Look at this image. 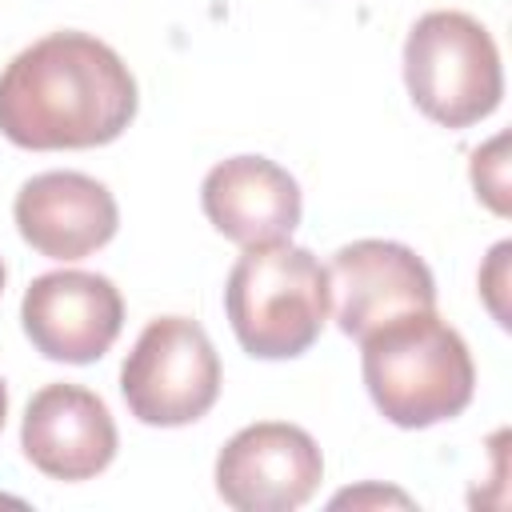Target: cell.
<instances>
[{
    "instance_id": "1",
    "label": "cell",
    "mask_w": 512,
    "mask_h": 512,
    "mask_svg": "<svg viewBox=\"0 0 512 512\" xmlns=\"http://www.w3.org/2000/svg\"><path fill=\"white\" fill-rule=\"evenodd\" d=\"M136 76L88 32H48L0 72V132L16 148H100L136 116Z\"/></svg>"
},
{
    "instance_id": "2",
    "label": "cell",
    "mask_w": 512,
    "mask_h": 512,
    "mask_svg": "<svg viewBox=\"0 0 512 512\" xmlns=\"http://www.w3.org/2000/svg\"><path fill=\"white\" fill-rule=\"evenodd\" d=\"M360 372L372 404L396 428H432L460 416L476 392L464 336L436 308L404 312L360 340Z\"/></svg>"
},
{
    "instance_id": "3",
    "label": "cell",
    "mask_w": 512,
    "mask_h": 512,
    "mask_svg": "<svg viewBox=\"0 0 512 512\" xmlns=\"http://www.w3.org/2000/svg\"><path fill=\"white\" fill-rule=\"evenodd\" d=\"M224 312L240 348L256 360L304 356L332 312L328 268L300 244L244 248L224 284Z\"/></svg>"
},
{
    "instance_id": "4",
    "label": "cell",
    "mask_w": 512,
    "mask_h": 512,
    "mask_svg": "<svg viewBox=\"0 0 512 512\" xmlns=\"http://www.w3.org/2000/svg\"><path fill=\"white\" fill-rule=\"evenodd\" d=\"M412 104L440 128H472L500 108L504 68L492 32L456 8L424 12L404 40Z\"/></svg>"
},
{
    "instance_id": "5",
    "label": "cell",
    "mask_w": 512,
    "mask_h": 512,
    "mask_svg": "<svg viewBox=\"0 0 512 512\" xmlns=\"http://www.w3.org/2000/svg\"><path fill=\"white\" fill-rule=\"evenodd\" d=\"M128 412L152 428H180L220 396V356L208 332L188 316H156L136 336L120 368Z\"/></svg>"
},
{
    "instance_id": "6",
    "label": "cell",
    "mask_w": 512,
    "mask_h": 512,
    "mask_svg": "<svg viewBox=\"0 0 512 512\" xmlns=\"http://www.w3.org/2000/svg\"><path fill=\"white\" fill-rule=\"evenodd\" d=\"M324 480L320 444L284 420L240 428L216 456V492L236 512H292Z\"/></svg>"
},
{
    "instance_id": "7",
    "label": "cell",
    "mask_w": 512,
    "mask_h": 512,
    "mask_svg": "<svg viewBox=\"0 0 512 512\" xmlns=\"http://www.w3.org/2000/svg\"><path fill=\"white\" fill-rule=\"evenodd\" d=\"M20 324L44 360L92 364L116 344L124 328V300L108 276L60 268L28 284Z\"/></svg>"
},
{
    "instance_id": "8",
    "label": "cell",
    "mask_w": 512,
    "mask_h": 512,
    "mask_svg": "<svg viewBox=\"0 0 512 512\" xmlns=\"http://www.w3.org/2000/svg\"><path fill=\"white\" fill-rule=\"evenodd\" d=\"M336 324L344 336L364 340L380 324L436 308V280L428 264L396 240H352L328 268Z\"/></svg>"
},
{
    "instance_id": "9",
    "label": "cell",
    "mask_w": 512,
    "mask_h": 512,
    "mask_svg": "<svg viewBox=\"0 0 512 512\" xmlns=\"http://www.w3.org/2000/svg\"><path fill=\"white\" fill-rule=\"evenodd\" d=\"M116 420L108 404L80 384H44L20 424V448L52 480L80 484L100 476L116 456Z\"/></svg>"
},
{
    "instance_id": "10",
    "label": "cell",
    "mask_w": 512,
    "mask_h": 512,
    "mask_svg": "<svg viewBox=\"0 0 512 512\" xmlns=\"http://www.w3.org/2000/svg\"><path fill=\"white\" fill-rule=\"evenodd\" d=\"M24 244L48 260H84L120 228L116 196L84 172H40L20 184L12 204Z\"/></svg>"
},
{
    "instance_id": "11",
    "label": "cell",
    "mask_w": 512,
    "mask_h": 512,
    "mask_svg": "<svg viewBox=\"0 0 512 512\" xmlns=\"http://www.w3.org/2000/svg\"><path fill=\"white\" fill-rule=\"evenodd\" d=\"M200 208L224 240L240 248H256V244L288 240L300 224L304 200H300V184L276 160L228 156L216 168H208L200 184Z\"/></svg>"
},
{
    "instance_id": "12",
    "label": "cell",
    "mask_w": 512,
    "mask_h": 512,
    "mask_svg": "<svg viewBox=\"0 0 512 512\" xmlns=\"http://www.w3.org/2000/svg\"><path fill=\"white\" fill-rule=\"evenodd\" d=\"M472 188L496 216H508V136L504 132L472 152Z\"/></svg>"
},
{
    "instance_id": "13",
    "label": "cell",
    "mask_w": 512,
    "mask_h": 512,
    "mask_svg": "<svg viewBox=\"0 0 512 512\" xmlns=\"http://www.w3.org/2000/svg\"><path fill=\"white\" fill-rule=\"evenodd\" d=\"M508 256H512V244L500 240L480 268V296H484V304L500 328H508V300H504L508 296Z\"/></svg>"
},
{
    "instance_id": "14",
    "label": "cell",
    "mask_w": 512,
    "mask_h": 512,
    "mask_svg": "<svg viewBox=\"0 0 512 512\" xmlns=\"http://www.w3.org/2000/svg\"><path fill=\"white\" fill-rule=\"evenodd\" d=\"M368 500H384V504L392 500V504H404V508L412 504L404 492H392V488H356V492H340V496L332 500V508H340V504H352V508H356V504H368Z\"/></svg>"
},
{
    "instance_id": "15",
    "label": "cell",
    "mask_w": 512,
    "mask_h": 512,
    "mask_svg": "<svg viewBox=\"0 0 512 512\" xmlns=\"http://www.w3.org/2000/svg\"><path fill=\"white\" fill-rule=\"evenodd\" d=\"M4 416H8V388H4V376H0V428H4Z\"/></svg>"
},
{
    "instance_id": "16",
    "label": "cell",
    "mask_w": 512,
    "mask_h": 512,
    "mask_svg": "<svg viewBox=\"0 0 512 512\" xmlns=\"http://www.w3.org/2000/svg\"><path fill=\"white\" fill-rule=\"evenodd\" d=\"M4 276H8V272H4V260H0V292H4Z\"/></svg>"
}]
</instances>
